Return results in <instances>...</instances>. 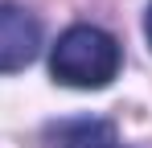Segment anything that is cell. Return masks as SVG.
<instances>
[{
    "mask_svg": "<svg viewBox=\"0 0 152 148\" xmlns=\"http://www.w3.org/2000/svg\"><path fill=\"white\" fill-rule=\"evenodd\" d=\"M124 62L119 41L99 25H70L50 49V74L74 91H103Z\"/></svg>",
    "mask_w": 152,
    "mask_h": 148,
    "instance_id": "obj_1",
    "label": "cell"
},
{
    "mask_svg": "<svg viewBox=\"0 0 152 148\" xmlns=\"http://www.w3.org/2000/svg\"><path fill=\"white\" fill-rule=\"evenodd\" d=\"M41 49V21L21 4H0V74L25 70Z\"/></svg>",
    "mask_w": 152,
    "mask_h": 148,
    "instance_id": "obj_2",
    "label": "cell"
},
{
    "mask_svg": "<svg viewBox=\"0 0 152 148\" xmlns=\"http://www.w3.org/2000/svg\"><path fill=\"white\" fill-rule=\"evenodd\" d=\"M45 140L53 148H115L119 136L107 119H62V123H50L45 127Z\"/></svg>",
    "mask_w": 152,
    "mask_h": 148,
    "instance_id": "obj_3",
    "label": "cell"
},
{
    "mask_svg": "<svg viewBox=\"0 0 152 148\" xmlns=\"http://www.w3.org/2000/svg\"><path fill=\"white\" fill-rule=\"evenodd\" d=\"M144 33H148V45H152V4H148V17H144Z\"/></svg>",
    "mask_w": 152,
    "mask_h": 148,
    "instance_id": "obj_4",
    "label": "cell"
}]
</instances>
